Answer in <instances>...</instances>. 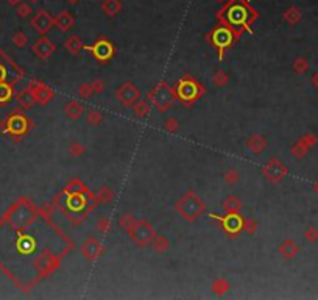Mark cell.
Instances as JSON below:
<instances>
[{
  "label": "cell",
  "instance_id": "6da1fadb",
  "mask_svg": "<svg viewBox=\"0 0 318 300\" xmlns=\"http://www.w3.org/2000/svg\"><path fill=\"white\" fill-rule=\"evenodd\" d=\"M217 18L220 22L229 25L239 36L242 35V31H248L253 35L251 25L257 19V13L246 0H229L217 13Z\"/></svg>",
  "mask_w": 318,
  "mask_h": 300
},
{
  "label": "cell",
  "instance_id": "7a4b0ae2",
  "mask_svg": "<svg viewBox=\"0 0 318 300\" xmlns=\"http://www.w3.org/2000/svg\"><path fill=\"white\" fill-rule=\"evenodd\" d=\"M173 89H175V97L178 100H181L183 105H192L194 102L201 99L204 94V86L196 80H194L191 75L181 77Z\"/></svg>",
  "mask_w": 318,
  "mask_h": 300
},
{
  "label": "cell",
  "instance_id": "3957f363",
  "mask_svg": "<svg viewBox=\"0 0 318 300\" xmlns=\"http://www.w3.org/2000/svg\"><path fill=\"white\" fill-rule=\"evenodd\" d=\"M208 38L211 41V44L219 50V59L221 61V59L225 58L226 50L233 46L236 42V39H239L240 36L229 27V25L220 22L217 27L212 28V31L209 33Z\"/></svg>",
  "mask_w": 318,
  "mask_h": 300
},
{
  "label": "cell",
  "instance_id": "277c9868",
  "mask_svg": "<svg viewBox=\"0 0 318 300\" xmlns=\"http://www.w3.org/2000/svg\"><path fill=\"white\" fill-rule=\"evenodd\" d=\"M175 208L183 219H186L189 222H194L206 210V205L200 197L191 190L176 202Z\"/></svg>",
  "mask_w": 318,
  "mask_h": 300
},
{
  "label": "cell",
  "instance_id": "5b68a950",
  "mask_svg": "<svg viewBox=\"0 0 318 300\" xmlns=\"http://www.w3.org/2000/svg\"><path fill=\"white\" fill-rule=\"evenodd\" d=\"M36 208L28 202H17L14 207L8 211V220L16 228H27L36 219Z\"/></svg>",
  "mask_w": 318,
  "mask_h": 300
},
{
  "label": "cell",
  "instance_id": "8992f818",
  "mask_svg": "<svg viewBox=\"0 0 318 300\" xmlns=\"http://www.w3.org/2000/svg\"><path fill=\"white\" fill-rule=\"evenodd\" d=\"M175 99V89L166 82L158 83L148 94V102L161 113H167L173 105Z\"/></svg>",
  "mask_w": 318,
  "mask_h": 300
},
{
  "label": "cell",
  "instance_id": "52a82bcc",
  "mask_svg": "<svg viewBox=\"0 0 318 300\" xmlns=\"http://www.w3.org/2000/svg\"><path fill=\"white\" fill-rule=\"evenodd\" d=\"M209 216L219 222L221 230L225 231L229 238H237L244 231L245 219L240 213H226V214H223V216H219V214H209Z\"/></svg>",
  "mask_w": 318,
  "mask_h": 300
},
{
  "label": "cell",
  "instance_id": "ba28073f",
  "mask_svg": "<svg viewBox=\"0 0 318 300\" xmlns=\"http://www.w3.org/2000/svg\"><path fill=\"white\" fill-rule=\"evenodd\" d=\"M84 50H88V52L97 59L98 63L101 64H105L108 61H111V59L114 58L116 55V47L114 44L111 42L109 39L106 38H98L96 42H94L92 46H84Z\"/></svg>",
  "mask_w": 318,
  "mask_h": 300
},
{
  "label": "cell",
  "instance_id": "9c48e42d",
  "mask_svg": "<svg viewBox=\"0 0 318 300\" xmlns=\"http://www.w3.org/2000/svg\"><path fill=\"white\" fill-rule=\"evenodd\" d=\"M128 235H130V238L137 245L147 247V245L151 244L154 236H156V231H154V228L151 227L150 222L139 220V222H136L134 227L131 228V231Z\"/></svg>",
  "mask_w": 318,
  "mask_h": 300
},
{
  "label": "cell",
  "instance_id": "30bf717a",
  "mask_svg": "<svg viewBox=\"0 0 318 300\" xmlns=\"http://www.w3.org/2000/svg\"><path fill=\"white\" fill-rule=\"evenodd\" d=\"M2 125L5 127V133L14 136V138H21V136L27 135L30 128L27 116H24L22 113H17V111L8 117Z\"/></svg>",
  "mask_w": 318,
  "mask_h": 300
},
{
  "label": "cell",
  "instance_id": "8fae6325",
  "mask_svg": "<svg viewBox=\"0 0 318 300\" xmlns=\"http://www.w3.org/2000/svg\"><path fill=\"white\" fill-rule=\"evenodd\" d=\"M116 99L125 108H133L137 100H141V89L134 83L126 82L116 89Z\"/></svg>",
  "mask_w": 318,
  "mask_h": 300
},
{
  "label": "cell",
  "instance_id": "7c38bea8",
  "mask_svg": "<svg viewBox=\"0 0 318 300\" xmlns=\"http://www.w3.org/2000/svg\"><path fill=\"white\" fill-rule=\"evenodd\" d=\"M30 24H31V27L42 36L55 27V18L50 13H47L46 10H38V13L33 16Z\"/></svg>",
  "mask_w": 318,
  "mask_h": 300
},
{
  "label": "cell",
  "instance_id": "4fadbf2b",
  "mask_svg": "<svg viewBox=\"0 0 318 300\" xmlns=\"http://www.w3.org/2000/svg\"><path fill=\"white\" fill-rule=\"evenodd\" d=\"M31 52L36 55L39 59H42V61H46V59H49L51 55L56 52V46H55L53 42H51L47 36L42 35V36L31 46Z\"/></svg>",
  "mask_w": 318,
  "mask_h": 300
},
{
  "label": "cell",
  "instance_id": "5bb4252c",
  "mask_svg": "<svg viewBox=\"0 0 318 300\" xmlns=\"http://www.w3.org/2000/svg\"><path fill=\"white\" fill-rule=\"evenodd\" d=\"M81 255L88 261H97L100 256L105 253V247L101 245V243L96 238H89L88 241H84L81 245Z\"/></svg>",
  "mask_w": 318,
  "mask_h": 300
},
{
  "label": "cell",
  "instance_id": "9a60e30c",
  "mask_svg": "<svg viewBox=\"0 0 318 300\" xmlns=\"http://www.w3.org/2000/svg\"><path fill=\"white\" fill-rule=\"evenodd\" d=\"M262 174L264 177H267L270 182H279V180H282L287 174V169L282 166L278 160H270L267 164H264Z\"/></svg>",
  "mask_w": 318,
  "mask_h": 300
},
{
  "label": "cell",
  "instance_id": "2e32d148",
  "mask_svg": "<svg viewBox=\"0 0 318 300\" xmlns=\"http://www.w3.org/2000/svg\"><path fill=\"white\" fill-rule=\"evenodd\" d=\"M31 89L34 92V96H36V102L41 105H47L49 102L55 97V91L51 89L47 84L41 83V82H31Z\"/></svg>",
  "mask_w": 318,
  "mask_h": 300
},
{
  "label": "cell",
  "instance_id": "e0dca14e",
  "mask_svg": "<svg viewBox=\"0 0 318 300\" xmlns=\"http://www.w3.org/2000/svg\"><path fill=\"white\" fill-rule=\"evenodd\" d=\"M73 25H75V16L71 11H67V10L61 11L55 18V28L58 31H61V33L71 31Z\"/></svg>",
  "mask_w": 318,
  "mask_h": 300
},
{
  "label": "cell",
  "instance_id": "ac0fdd59",
  "mask_svg": "<svg viewBox=\"0 0 318 300\" xmlns=\"http://www.w3.org/2000/svg\"><path fill=\"white\" fill-rule=\"evenodd\" d=\"M16 100H17V104H19V107L24 108V109H30V108L34 107V104H38L36 96H34L31 86H27V88H24V89H21L19 92H17L16 94Z\"/></svg>",
  "mask_w": 318,
  "mask_h": 300
},
{
  "label": "cell",
  "instance_id": "d6986e66",
  "mask_svg": "<svg viewBox=\"0 0 318 300\" xmlns=\"http://www.w3.org/2000/svg\"><path fill=\"white\" fill-rule=\"evenodd\" d=\"M64 114L72 119V121H78V119L84 114V107L76 100H71L67 102L66 107H64Z\"/></svg>",
  "mask_w": 318,
  "mask_h": 300
},
{
  "label": "cell",
  "instance_id": "ffe728a7",
  "mask_svg": "<svg viewBox=\"0 0 318 300\" xmlns=\"http://www.w3.org/2000/svg\"><path fill=\"white\" fill-rule=\"evenodd\" d=\"M64 49L67 50L69 54H71L72 56H78L83 50H84V44L81 42V39L78 36H69L66 41H64Z\"/></svg>",
  "mask_w": 318,
  "mask_h": 300
},
{
  "label": "cell",
  "instance_id": "44dd1931",
  "mask_svg": "<svg viewBox=\"0 0 318 300\" xmlns=\"http://www.w3.org/2000/svg\"><path fill=\"white\" fill-rule=\"evenodd\" d=\"M122 10V2L120 0H103L101 11L109 18H116V16Z\"/></svg>",
  "mask_w": 318,
  "mask_h": 300
},
{
  "label": "cell",
  "instance_id": "7402d4cb",
  "mask_svg": "<svg viewBox=\"0 0 318 300\" xmlns=\"http://www.w3.org/2000/svg\"><path fill=\"white\" fill-rule=\"evenodd\" d=\"M265 145H267V142H265L264 136H261V135H254L246 141V147L250 149L254 155H259V153H262L264 149H265Z\"/></svg>",
  "mask_w": 318,
  "mask_h": 300
},
{
  "label": "cell",
  "instance_id": "603a6c76",
  "mask_svg": "<svg viewBox=\"0 0 318 300\" xmlns=\"http://www.w3.org/2000/svg\"><path fill=\"white\" fill-rule=\"evenodd\" d=\"M150 245H151V248L156 253H166L169 248H170V241H169L166 236H161V235L158 236L156 235Z\"/></svg>",
  "mask_w": 318,
  "mask_h": 300
},
{
  "label": "cell",
  "instance_id": "cb8c5ba5",
  "mask_svg": "<svg viewBox=\"0 0 318 300\" xmlns=\"http://www.w3.org/2000/svg\"><path fill=\"white\" fill-rule=\"evenodd\" d=\"M221 207L226 213H239L240 208H242V202H240V199L236 195H228Z\"/></svg>",
  "mask_w": 318,
  "mask_h": 300
},
{
  "label": "cell",
  "instance_id": "d4e9b609",
  "mask_svg": "<svg viewBox=\"0 0 318 300\" xmlns=\"http://www.w3.org/2000/svg\"><path fill=\"white\" fill-rule=\"evenodd\" d=\"M64 191L71 192V194H86V192H88V188H86V185L81 182L80 178H73V180H71V182L67 183Z\"/></svg>",
  "mask_w": 318,
  "mask_h": 300
},
{
  "label": "cell",
  "instance_id": "484cf974",
  "mask_svg": "<svg viewBox=\"0 0 318 300\" xmlns=\"http://www.w3.org/2000/svg\"><path fill=\"white\" fill-rule=\"evenodd\" d=\"M14 96V89L10 83L6 82H2L0 83V105H5L8 104Z\"/></svg>",
  "mask_w": 318,
  "mask_h": 300
},
{
  "label": "cell",
  "instance_id": "4316f807",
  "mask_svg": "<svg viewBox=\"0 0 318 300\" xmlns=\"http://www.w3.org/2000/svg\"><path fill=\"white\" fill-rule=\"evenodd\" d=\"M150 102H147V100H137L136 102V105L133 107V111H134V114L137 116V117H141V119H144V117H147L148 114H150Z\"/></svg>",
  "mask_w": 318,
  "mask_h": 300
},
{
  "label": "cell",
  "instance_id": "83f0119b",
  "mask_svg": "<svg viewBox=\"0 0 318 300\" xmlns=\"http://www.w3.org/2000/svg\"><path fill=\"white\" fill-rule=\"evenodd\" d=\"M96 197H97L98 203L106 205V203H109V202H113V199H114V191L111 190V188H108V186H101Z\"/></svg>",
  "mask_w": 318,
  "mask_h": 300
},
{
  "label": "cell",
  "instance_id": "f1b7e54d",
  "mask_svg": "<svg viewBox=\"0 0 318 300\" xmlns=\"http://www.w3.org/2000/svg\"><path fill=\"white\" fill-rule=\"evenodd\" d=\"M229 291V283L225 278H217L212 283V293L217 296H223Z\"/></svg>",
  "mask_w": 318,
  "mask_h": 300
},
{
  "label": "cell",
  "instance_id": "f546056e",
  "mask_svg": "<svg viewBox=\"0 0 318 300\" xmlns=\"http://www.w3.org/2000/svg\"><path fill=\"white\" fill-rule=\"evenodd\" d=\"M279 252L282 256H286V258H292V256L298 252V245H295L292 241H286L279 245Z\"/></svg>",
  "mask_w": 318,
  "mask_h": 300
},
{
  "label": "cell",
  "instance_id": "4dcf8cb0",
  "mask_svg": "<svg viewBox=\"0 0 318 300\" xmlns=\"http://www.w3.org/2000/svg\"><path fill=\"white\" fill-rule=\"evenodd\" d=\"M86 122L92 127H98L103 122V114L97 109H89L88 114H86Z\"/></svg>",
  "mask_w": 318,
  "mask_h": 300
},
{
  "label": "cell",
  "instance_id": "1f68e13d",
  "mask_svg": "<svg viewBox=\"0 0 318 300\" xmlns=\"http://www.w3.org/2000/svg\"><path fill=\"white\" fill-rule=\"evenodd\" d=\"M136 222H137V220L134 219L133 214L128 213V214H123V216L120 218V220H119V225H120V228H123V230L126 231V233H130L131 228L134 227Z\"/></svg>",
  "mask_w": 318,
  "mask_h": 300
},
{
  "label": "cell",
  "instance_id": "d6a6232c",
  "mask_svg": "<svg viewBox=\"0 0 318 300\" xmlns=\"http://www.w3.org/2000/svg\"><path fill=\"white\" fill-rule=\"evenodd\" d=\"M212 82H214V84H216L217 88H223V86H226V84H228L229 77H228V74L225 71H217L212 77Z\"/></svg>",
  "mask_w": 318,
  "mask_h": 300
},
{
  "label": "cell",
  "instance_id": "836d02e7",
  "mask_svg": "<svg viewBox=\"0 0 318 300\" xmlns=\"http://www.w3.org/2000/svg\"><path fill=\"white\" fill-rule=\"evenodd\" d=\"M69 153H71V157L78 158V157H81L86 153V145H83L80 141H75V142H72L71 145H69Z\"/></svg>",
  "mask_w": 318,
  "mask_h": 300
},
{
  "label": "cell",
  "instance_id": "e575fe53",
  "mask_svg": "<svg viewBox=\"0 0 318 300\" xmlns=\"http://www.w3.org/2000/svg\"><path fill=\"white\" fill-rule=\"evenodd\" d=\"M13 44L17 47V49H24L25 46L28 44V36L25 35L24 31H16L14 35H13Z\"/></svg>",
  "mask_w": 318,
  "mask_h": 300
},
{
  "label": "cell",
  "instance_id": "d590c367",
  "mask_svg": "<svg viewBox=\"0 0 318 300\" xmlns=\"http://www.w3.org/2000/svg\"><path fill=\"white\" fill-rule=\"evenodd\" d=\"M67 218L73 225H80L81 222L86 219V211H69Z\"/></svg>",
  "mask_w": 318,
  "mask_h": 300
},
{
  "label": "cell",
  "instance_id": "8d00e7d4",
  "mask_svg": "<svg viewBox=\"0 0 318 300\" xmlns=\"http://www.w3.org/2000/svg\"><path fill=\"white\" fill-rule=\"evenodd\" d=\"M164 128H166V130H167L169 133H175V132H178V128H179L178 119L173 117V116L167 117L166 121H164Z\"/></svg>",
  "mask_w": 318,
  "mask_h": 300
},
{
  "label": "cell",
  "instance_id": "74e56055",
  "mask_svg": "<svg viewBox=\"0 0 318 300\" xmlns=\"http://www.w3.org/2000/svg\"><path fill=\"white\" fill-rule=\"evenodd\" d=\"M111 227H113V222H111V219H108V218H101L97 220V228H98V231H101V233H108Z\"/></svg>",
  "mask_w": 318,
  "mask_h": 300
},
{
  "label": "cell",
  "instance_id": "f35d334b",
  "mask_svg": "<svg viewBox=\"0 0 318 300\" xmlns=\"http://www.w3.org/2000/svg\"><path fill=\"white\" fill-rule=\"evenodd\" d=\"M257 228H259V224H257V220H256V219L251 218V219H246V220H245V227H244V230L246 231L248 235H251V236H253V235L256 233V231H257Z\"/></svg>",
  "mask_w": 318,
  "mask_h": 300
},
{
  "label": "cell",
  "instance_id": "ab89813d",
  "mask_svg": "<svg viewBox=\"0 0 318 300\" xmlns=\"http://www.w3.org/2000/svg\"><path fill=\"white\" fill-rule=\"evenodd\" d=\"M284 19L290 24H296L299 21V11L296 10V8H290V10H287L284 13Z\"/></svg>",
  "mask_w": 318,
  "mask_h": 300
},
{
  "label": "cell",
  "instance_id": "60d3db41",
  "mask_svg": "<svg viewBox=\"0 0 318 300\" xmlns=\"http://www.w3.org/2000/svg\"><path fill=\"white\" fill-rule=\"evenodd\" d=\"M78 94H80V97L84 99V100L91 99V96H94V91H92L91 83H84V84H81L80 89H78Z\"/></svg>",
  "mask_w": 318,
  "mask_h": 300
},
{
  "label": "cell",
  "instance_id": "b9f144b4",
  "mask_svg": "<svg viewBox=\"0 0 318 300\" xmlns=\"http://www.w3.org/2000/svg\"><path fill=\"white\" fill-rule=\"evenodd\" d=\"M31 13H33V10H31V6L28 3L21 2L19 5H17V14H19L21 18H28Z\"/></svg>",
  "mask_w": 318,
  "mask_h": 300
},
{
  "label": "cell",
  "instance_id": "7bdbcfd3",
  "mask_svg": "<svg viewBox=\"0 0 318 300\" xmlns=\"http://www.w3.org/2000/svg\"><path fill=\"white\" fill-rule=\"evenodd\" d=\"M225 182L229 185H234L239 182V172L234 169H229L228 172H225Z\"/></svg>",
  "mask_w": 318,
  "mask_h": 300
},
{
  "label": "cell",
  "instance_id": "ee69618b",
  "mask_svg": "<svg viewBox=\"0 0 318 300\" xmlns=\"http://www.w3.org/2000/svg\"><path fill=\"white\" fill-rule=\"evenodd\" d=\"M91 86H92V91H94V94H101L103 91H105V82L103 80H100V79H97V80H94V82H91Z\"/></svg>",
  "mask_w": 318,
  "mask_h": 300
},
{
  "label": "cell",
  "instance_id": "f6af8a7d",
  "mask_svg": "<svg viewBox=\"0 0 318 300\" xmlns=\"http://www.w3.org/2000/svg\"><path fill=\"white\" fill-rule=\"evenodd\" d=\"M304 69H306V63L303 61V59H296V61H295V71L303 72Z\"/></svg>",
  "mask_w": 318,
  "mask_h": 300
},
{
  "label": "cell",
  "instance_id": "bcb514c9",
  "mask_svg": "<svg viewBox=\"0 0 318 300\" xmlns=\"http://www.w3.org/2000/svg\"><path fill=\"white\" fill-rule=\"evenodd\" d=\"M6 75H8V71H6V67L0 63V83L5 82L6 80Z\"/></svg>",
  "mask_w": 318,
  "mask_h": 300
},
{
  "label": "cell",
  "instance_id": "7dc6e473",
  "mask_svg": "<svg viewBox=\"0 0 318 300\" xmlns=\"http://www.w3.org/2000/svg\"><path fill=\"white\" fill-rule=\"evenodd\" d=\"M303 153H304L303 149H299V147H295V149H294V155H295V157H296V155H298V157H301Z\"/></svg>",
  "mask_w": 318,
  "mask_h": 300
},
{
  "label": "cell",
  "instance_id": "c3c4849f",
  "mask_svg": "<svg viewBox=\"0 0 318 300\" xmlns=\"http://www.w3.org/2000/svg\"><path fill=\"white\" fill-rule=\"evenodd\" d=\"M6 2L10 3V5H13V6H17V5L22 2V0H6Z\"/></svg>",
  "mask_w": 318,
  "mask_h": 300
},
{
  "label": "cell",
  "instance_id": "681fc988",
  "mask_svg": "<svg viewBox=\"0 0 318 300\" xmlns=\"http://www.w3.org/2000/svg\"><path fill=\"white\" fill-rule=\"evenodd\" d=\"M217 3H226V0H216Z\"/></svg>",
  "mask_w": 318,
  "mask_h": 300
},
{
  "label": "cell",
  "instance_id": "f907efd6",
  "mask_svg": "<svg viewBox=\"0 0 318 300\" xmlns=\"http://www.w3.org/2000/svg\"><path fill=\"white\" fill-rule=\"evenodd\" d=\"M30 2H31V3H39L41 0H30Z\"/></svg>",
  "mask_w": 318,
  "mask_h": 300
},
{
  "label": "cell",
  "instance_id": "816d5d0a",
  "mask_svg": "<svg viewBox=\"0 0 318 300\" xmlns=\"http://www.w3.org/2000/svg\"><path fill=\"white\" fill-rule=\"evenodd\" d=\"M246 2H248V3H250V2H251V0H246Z\"/></svg>",
  "mask_w": 318,
  "mask_h": 300
}]
</instances>
